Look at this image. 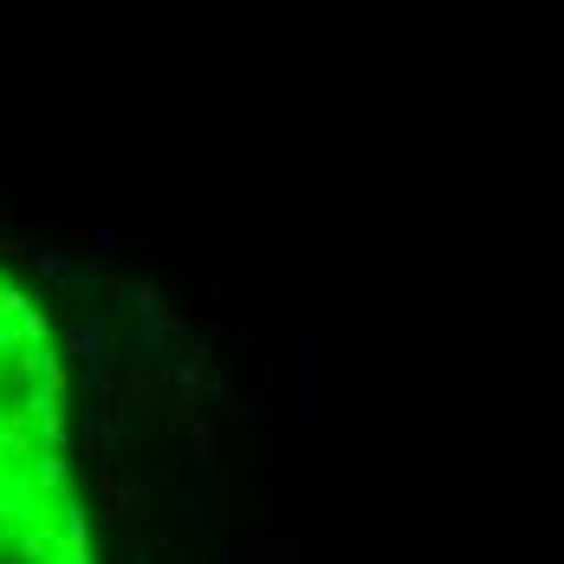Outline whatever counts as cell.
Listing matches in <instances>:
<instances>
[{"instance_id": "6da1fadb", "label": "cell", "mask_w": 564, "mask_h": 564, "mask_svg": "<svg viewBox=\"0 0 564 564\" xmlns=\"http://www.w3.org/2000/svg\"><path fill=\"white\" fill-rule=\"evenodd\" d=\"M0 564H91L65 467V364L13 280H0Z\"/></svg>"}]
</instances>
